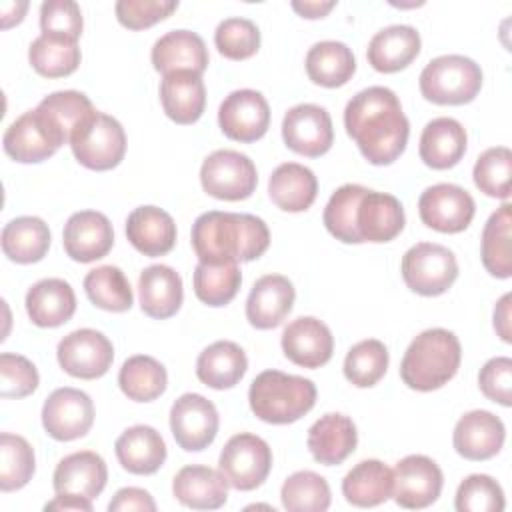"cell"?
Segmentation results:
<instances>
[{
	"instance_id": "33",
	"label": "cell",
	"mask_w": 512,
	"mask_h": 512,
	"mask_svg": "<svg viewBox=\"0 0 512 512\" xmlns=\"http://www.w3.org/2000/svg\"><path fill=\"white\" fill-rule=\"evenodd\" d=\"M26 312L32 324L56 328L66 324L76 312V294L62 278H44L26 292Z\"/></svg>"
},
{
	"instance_id": "12",
	"label": "cell",
	"mask_w": 512,
	"mask_h": 512,
	"mask_svg": "<svg viewBox=\"0 0 512 512\" xmlns=\"http://www.w3.org/2000/svg\"><path fill=\"white\" fill-rule=\"evenodd\" d=\"M392 476V498L398 506L408 510L428 508L438 500L444 486L440 466L424 454H410L396 462Z\"/></svg>"
},
{
	"instance_id": "21",
	"label": "cell",
	"mask_w": 512,
	"mask_h": 512,
	"mask_svg": "<svg viewBox=\"0 0 512 512\" xmlns=\"http://www.w3.org/2000/svg\"><path fill=\"white\" fill-rule=\"evenodd\" d=\"M294 286L282 274L258 278L246 300V318L258 330H270L284 322L294 306Z\"/></svg>"
},
{
	"instance_id": "52",
	"label": "cell",
	"mask_w": 512,
	"mask_h": 512,
	"mask_svg": "<svg viewBox=\"0 0 512 512\" xmlns=\"http://www.w3.org/2000/svg\"><path fill=\"white\" fill-rule=\"evenodd\" d=\"M40 384L36 366L20 354H0V396L2 398H24L30 396Z\"/></svg>"
},
{
	"instance_id": "60",
	"label": "cell",
	"mask_w": 512,
	"mask_h": 512,
	"mask_svg": "<svg viewBox=\"0 0 512 512\" xmlns=\"http://www.w3.org/2000/svg\"><path fill=\"white\" fill-rule=\"evenodd\" d=\"M26 10H28V2H6V4H2V28H10L14 24H20Z\"/></svg>"
},
{
	"instance_id": "50",
	"label": "cell",
	"mask_w": 512,
	"mask_h": 512,
	"mask_svg": "<svg viewBox=\"0 0 512 512\" xmlns=\"http://www.w3.org/2000/svg\"><path fill=\"white\" fill-rule=\"evenodd\" d=\"M214 44L224 58L246 60L260 48V30L252 20L232 16L216 26Z\"/></svg>"
},
{
	"instance_id": "11",
	"label": "cell",
	"mask_w": 512,
	"mask_h": 512,
	"mask_svg": "<svg viewBox=\"0 0 512 512\" xmlns=\"http://www.w3.org/2000/svg\"><path fill=\"white\" fill-rule=\"evenodd\" d=\"M56 358L66 374L82 380H94L110 370L114 346L102 332L80 328L58 342Z\"/></svg>"
},
{
	"instance_id": "35",
	"label": "cell",
	"mask_w": 512,
	"mask_h": 512,
	"mask_svg": "<svg viewBox=\"0 0 512 512\" xmlns=\"http://www.w3.org/2000/svg\"><path fill=\"white\" fill-rule=\"evenodd\" d=\"M392 470L376 460L358 462L342 480V494L348 504L358 508H374L392 498Z\"/></svg>"
},
{
	"instance_id": "56",
	"label": "cell",
	"mask_w": 512,
	"mask_h": 512,
	"mask_svg": "<svg viewBox=\"0 0 512 512\" xmlns=\"http://www.w3.org/2000/svg\"><path fill=\"white\" fill-rule=\"evenodd\" d=\"M110 512H130V510H138V512H154L156 510V502L150 496V492H146L144 488H120L114 498L108 504Z\"/></svg>"
},
{
	"instance_id": "16",
	"label": "cell",
	"mask_w": 512,
	"mask_h": 512,
	"mask_svg": "<svg viewBox=\"0 0 512 512\" xmlns=\"http://www.w3.org/2000/svg\"><path fill=\"white\" fill-rule=\"evenodd\" d=\"M218 124L230 140L244 144L256 142L268 132L270 106L258 90H234L218 108Z\"/></svg>"
},
{
	"instance_id": "54",
	"label": "cell",
	"mask_w": 512,
	"mask_h": 512,
	"mask_svg": "<svg viewBox=\"0 0 512 512\" xmlns=\"http://www.w3.org/2000/svg\"><path fill=\"white\" fill-rule=\"evenodd\" d=\"M82 12L72 0H48L40 6V28L42 34L62 36L76 40L82 34Z\"/></svg>"
},
{
	"instance_id": "6",
	"label": "cell",
	"mask_w": 512,
	"mask_h": 512,
	"mask_svg": "<svg viewBox=\"0 0 512 512\" xmlns=\"http://www.w3.org/2000/svg\"><path fill=\"white\" fill-rule=\"evenodd\" d=\"M68 144L74 158L84 168L96 172L116 168L126 154V134L122 124L98 110L78 124Z\"/></svg>"
},
{
	"instance_id": "46",
	"label": "cell",
	"mask_w": 512,
	"mask_h": 512,
	"mask_svg": "<svg viewBox=\"0 0 512 512\" xmlns=\"http://www.w3.org/2000/svg\"><path fill=\"white\" fill-rule=\"evenodd\" d=\"M280 500L288 512H324L330 508L332 494L324 476L300 470L284 480Z\"/></svg>"
},
{
	"instance_id": "40",
	"label": "cell",
	"mask_w": 512,
	"mask_h": 512,
	"mask_svg": "<svg viewBox=\"0 0 512 512\" xmlns=\"http://www.w3.org/2000/svg\"><path fill=\"white\" fill-rule=\"evenodd\" d=\"M118 386L128 400L152 402L166 392L168 374L156 358L136 354L122 364L118 372Z\"/></svg>"
},
{
	"instance_id": "51",
	"label": "cell",
	"mask_w": 512,
	"mask_h": 512,
	"mask_svg": "<svg viewBox=\"0 0 512 512\" xmlns=\"http://www.w3.org/2000/svg\"><path fill=\"white\" fill-rule=\"evenodd\" d=\"M458 512H502L504 492L502 486L488 474H470L466 476L454 498Z\"/></svg>"
},
{
	"instance_id": "26",
	"label": "cell",
	"mask_w": 512,
	"mask_h": 512,
	"mask_svg": "<svg viewBox=\"0 0 512 512\" xmlns=\"http://www.w3.org/2000/svg\"><path fill=\"white\" fill-rule=\"evenodd\" d=\"M126 238L144 256H164L176 244L174 218L158 206H138L126 218Z\"/></svg>"
},
{
	"instance_id": "25",
	"label": "cell",
	"mask_w": 512,
	"mask_h": 512,
	"mask_svg": "<svg viewBox=\"0 0 512 512\" xmlns=\"http://www.w3.org/2000/svg\"><path fill=\"white\" fill-rule=\"evenodd\" d=\"M404 224V208L396 196L366 190L356 212V226L362 242H390L404 230Z\"/></svg>"
},
{
	"instance_id": "20",
	"label": "cell",
	"mask_w": 512,
	"mask_h": 512,
	"mask_svg": "<svg viewBox=\"0 0 512 512\" xmlns=\"http://www.w3.org/2000/svg\"><path fill=\"white\" fill-rule=\"evenodd\" d=\"M506 438L502 420L488 410L466 412L454 426L452 444L454 450L466 460H488L496 456Z\"/></svg>"
},
{
	"instance_id": "13",
	"label": "cell",
	"mask_w": 512,
	"mask_h": 512,
	"mask_svg": "<svg viewBox=\"0 0 512 512\" xmlns=\"http://www.w3.org/2000/svg\"><path fill=\"white\" fill-rule=\"evenodd\" d=\"M94 424V404L78 388H56L42 406V426L58 442H70L88 434Z\"/></svg>"
},
{
	"instance_id": "30",
	"label": "cell",
	"mask_w": 512,
	"mask_h": 512,
	"mask_svg": "<svg viewBox=\"0 0 512 512\" xmlns=\"http://www.w3.org/2000/svg\"><path fill=\"white\" fill-rule=\"evenodd\" d=\"M160 102L164 114L176 124H194L206 108V88L202 76L188 70L164 74L160 82Z\"/></svg>"
},
{
	"instance_id": "1",
	"label": "cell",
	"mask_w": 512,
	"mask_h": 512,
	"mask_svg": "<svg viewBox=\"0 0 512 512\" xmlns=\"http://www.w3.org/2000/svg\"><path fill=\"white\" fill-rule=\"evenodd\" d=\"M346 134L374 166H388L402 156L410 122L398 96L386 86H370L350 98L344 108Z\"/></svg>"
},
{
	"instance_id": "24",
	"label": "cell",
	"mask_w": 512,
	"mask_h": 512,
	"mask_svg": "<svg viewBox=\"0 0 512 512\" xmlns=\"http://www.w3.org/2000/svg\"><path fill=\"white\" fill-rule=\"evenodd\" d=\"M150 60L156 72L170 74L178 70L202 72L208 68V48L204 40L190 30H170L160 36L150 52Z\"/></svg>"
},
{
	"instance_id": "53",
	"label": "cell",
	"mask_w": 512,
	"mask_h": 512,
	"mask_svg": "<svg viewBox=\"0 0 512 512\" xmlns=\"http://www.w3.org/2000/svg\"><path fill=\"white\" fill-rule=\"evenodd\" d=\"M176 8V0H118L114 12L124 28L144 30L168 18Z\"/></svg>"
},
{
	"instance_id": "28",
	"label": "cell",
	"mask_w": 512,
	"mask_h": 512,
	"mask_svg": "<svg viewBox=\"0 0 512 512\" xmlns=\"http://www.w3.org/2000/svg\"><path fill=\"white\" fill-rule=\"evenodd\" d=\"M140 308L146 316L166 320L174 316L184 300L180 274L166 264H152L138 278Z\"/></svg>"
},
{
	"instance_id": "10",
	"label": "cell",
	"mask_w": 512,
	"mask_h": 512,
	"mask_svg": "<svg viewBox=\"0 0 512 512\" xmlns=\"http://www.w3.org/2000/svg\"><path fill=\"white\" fill-rule=\"evenodd\" d=\"M476 204L468 190L456 184L440 182L428 186L418 198L420 220L442 234H458L466 230L474 218Z\"/></svg>"
},
{
	"instance_id": "44",
	"label": "cell",
	"mask_w": 512,
	"mask_h": 512,
	"mask_svg": "<svg viewBox=\"0 0 512 512\" xmlns=\"http://www.w3.org/2000/svg\"><path fill=\"white\" fill-rule=\"evenodd\" d=\"M194 294L200 302L208 306H226L234 300L242 284V272L238 262L206 264L198 262L194 268Z\"/></svg>"
},
{
	"instance_id": "37",
	"label": "cell",
	"mask_w": 512,
	"mask_h": 512,
	"mask_svg": "<svg viewBox=\"0 0 512 512\" xmlns=\"http://www.w3.org/2000/svg\"><path fill=\"white\" fill-rule=\"evenodd\" d=\"M2 252L16 264L40 262L50 248V228L38 216H18L2 228Z\"/></svg>"
},
{
	"instance_id": "42",
	"label": "cell",
	"mask_w": 512,
	"mask_h": 512,
	"mask_svg": "<svg viewBox=\"0 0 512 512\" xmlns=\"http://www.w3.org/2000/svg\"><path fill=\"white\" fill-rule=\"evenodd\" d=\"M36 110L50 124V128L58 134V138L66 144L70 142L72 132L78 128L82 120H86L96 108L90 98L78 90H60L48 94Z\"/></svg>"
},
{
	"instance_id": "58",
	"label": "cell",
	"mask_w": 512,
	"mask_h": 512,
	"mask_svg": "<svg viewBox=\"0 0 512 512\" xmlns=\"http://www.w3.org/2000/svg\"><path fill=\"white\" fill-rule=\"evenodd\" d=\"M44 510H76V512H92V500L82 498V496H72V494H56L54 500L46 502Z\"/></svg>"
},
{
	"instance_id": "17",
	"label": "cell",
	"mask_w": 512,
	"mask_h": 512,
	"mask_svg": "<svg viewBox=\"0 0 512 512\" xmlns=\"http://www.w3.org/2000/svg\"><path fill=\"white\" fill-rule=\"evenodd\" d=\"M2 144L12 160L20 164H38L54 156L64 142L34 108L18 116L6 128Z\"/></svg>"
},
{
	"instance_id": "48",
	"label": "cell",
	"mask_w": 512,
	"mask_h": 512,
	"mask_svg": "<svg viewBox=\"0 0 512 512\" xmlns=\"http://www.w3.org/2000/svg\"><path fill=\"white\" fill-rule=\"evenodd\" d=\"M388 362L390 356L386 346L376 338H368L348 350L344 358V376L358 388H370L384 378Z\"/></svg>"
},
{
	"instance_id": "41",
	"label": "cell",
	"mask_w": 512,
	"mask_h": 512,
	"mask_svg": "<svg viewBox=\"0 0 512 512\" xmlns=\"http://www.w3.org/2000/svg\"><path fill=\"white\" fill-rule=\"evenodd\" d=\"M80 58L82 54L76 40L52 34H40L28 48L30 66L46 78L70 76L78 68Z\"/></svg>"
},
{
	"instance_id": "2",
	"label": "cell",
	"mask_w": 512,
	"mask_h": 512,
	"mask_svg": "<svg viewBox=\"0 0 512 512\" xmlns=\"http://www.w3.org/2000/svg\"><path fill=\"white\" fill-rule=\"evenodd\" d=\"M190 240L200 262H252L268 250L270 230L254 214L210 210L194 220Z\"/></svg>"
},
{
	"instance_id": "38",
	"label": "cell",
	"mask_w": 512,
	"mask_h": 512,
	"mask_svg": "<svg viewBox=\"0 0 512 512\" xmlns=\"http://www.w3.org/2000/svg\"><path fill=\"white\" fill-rule=\"evenodd\" d=\"M308 78L324 88L344 86L356 72V58L344 42H316L304 60Z\"/></svg>"
},
{
	"instance_id": "47",
	"label": "cell",
	"mask_w": 512,
	"mask_h": 512,
	"mask_svg": "<svg viewBox=\"0 0 512 512\" xmlns=\"http://www.w3.org/2000/svg\"><path fill=\"white\" fill-rule=\"evenodd\" d=\"M36 470L34 448L26 438L10 432L0 434V490L14 492L24 488Z\"/></svg>"
},
{
	"instance_id": "18",
	"label": "cell",
	"mask_w": 512,
	"mask_h": 512,
	"mask_svg": "<svg viewBox=\"0 0 512 512\" xmlns=\"http://www.w3.org/2000/svg\"><path fill=\"white\" fill-rule=\"evenodd\" d=\"M66 256L74 262L88 264L104 258L114 246V230L110 220L96 210L74 212L62 232Z\"/></svg>"
},
{
	"instance_id": "23",
	"label": "cell",
	"mask_w": 512,
	"mask_h": 512,
	"mask_svg": "<svg viewBox=\"0 0 512 512\" xmlns=\"http://www.w3.org/2000/svg\"><path fill=\"white\" fill-rule=\"evenodd\" d=\"M306 444L316 462L338 466L356 450V424L344 414L328 412L310 426Z\"/></svg>"
},
{
	"instance_id": "14",
	"label": "cell",
	"mask_w": 512,
	"mask_h": 512,
	"mask_svg": "<svg viewBox=\"0 0 512 512\" xmlns=\"http://www.w3.org/2000/svg\"><path fill=\"white\" fill-rule=\"evenodd\" d=\"M218 410L202 394H182L170 408V430L176 444L186 452L208 448L218 434Z\"/></svg>"
},
{
	"instance_id": "43",
	"label": "cell",
	"mask_w": 512,
	"mask_h": 512,
	"mask_svg": "<svg viewBox=\"0 0 512 512\" xmlns=\"http://www.w3.org/2000/svg\"><path fill=\"white\" fill-rule=\"evenodd\" d=\"M88 300L106 312H126L132 308L134 294L126 274L112 264L98 266L84 276Z\"/></svg>"
},
{
	"instance_id": "9",
	"label": "cell",
	"mask_w": 512,
	"mask_h": 512,
	"mask_svg": "<svg viewBox=\"0 0 512 512\" xmlns=\"http://www.w3.org/2000/svg\"><path fill=\"white\" fill-rule=\"evenodd\" d=\"M200 184L212 198L238 202L254 194L258 186V172L246 154L226 148L214 150L202 162Z\"/></svg>"
},
{
	"instance_id": "45",
	"label": "cell",
	"mask_w": 512,
	"mask_h": 512,
	"mask_svg": "<svg viewBox=\"0 0 512 512\" xmlns=\"http://www.w3.org/2000/svg\"><path fill=\"white\" fill-rule=\"evenodd\" d=\"M368 188L360 184H344L340 186L328 200L322 220L326 230L344 244H362L356 226V212L362 196Z\"/></svg>"
},
{
	"instance_id": "4",
	"label": "cell",
	"mask_w": 512,
	"mask_h": 512,
	"mask_svg": "<svg viewBox=\"0 0 512 512\" xmlns=\"http://www.w3.org/2000/svg\"><path fill=\"white\" fill-rule=\"evenodd\" d=\"M248 402L262 422L292 424L314 408L316 386L304 376L264 370L252 380Z\"/></svg>"
},
{
	"instance_id": "27",
	"label": "cell",
	"mask_w": 512,
	"mask_h": 512,
	"mask_svg": "<svg viewBox=\"0 0 512 512\" xmlns=\"http://www.w3.org/2000/svg\"><path fill=\"white\" fill-rule=\"evenodd\" d=\"M174 498L194 510H216L228 500V482L220 470L190 464L176 472L172 480Z\"/></svg>"
},
{
	"instance_id": "31",
	"label": "cell",
	"mask_w": 512,
	"mask_h": 512,
	"mask_svg": "<svg viewBox=\"0 0 512 512\" xmlns=\"http://www.w3.org/2000/svg\"><path fill=\"white\" fill-rule=\"evenodd\" d=\"M468 136L464 126L448 116L430 120L420 136V160L434 170H448L456 166L466 154Z\"/></svg>"
},
{
	"instance_id": "22",
	"label": "cell",
	"mask_w": 512,
	"mask_h": 512,
	"mask_svg": "<svg viewBox=\"0 0 512 512\" xmlns=\"http://www.w3.org/2000/svg\"><path fill=\"white\" fill-rule=\"evenodd\" d=\"M108 480V468L100 454L80 450L64 456L52 476L56 494H72L94 500L100 496Z\"/></svg>"
},
{
	"instance_id": "15",
	"label": "cell",
	"mask_w": 512,
	"mask_h": 512,
	"mask_svg": "<svg viewBox=\"0 0 512 512\" xmlns=\"http://www.w3.org/2000/svg\"><path fill=\"white\" fill-rule=\"evenodd\" d=\"M282 138L292 152L318 158L332 148V118L328 110L318 104H296L284 114Z\"/></svg>"
},
{
	"instance_id": "36",
	"label": "cell",
	"mask_w": 512,
	"mask_h": 512,
	"mask_svg": "<svg viewBox=\"0 0 512 512\" xmlns=\"http://www.w3.org/2000/svg\"><path fill=\"white\" fill-rule=\"evenodd\" d=\"M270 200L284 212L308 210L318 194L314 172L298 162L280 164L268 180Z\"/></svg>"
},
{
	"instance_id": "29",
	"label": "cell",
	"mask_w": 512,
	"mask_h": 512,
	"mask_svg": "<svg viewBox=\"0 0 512 512\" xmlns=\"http://www.w3.org/2000/svg\"><path fill=\"white\" fill-rule=\"evenodd\" d=\"M120 466L138 476H148L160 470L166 460V444L160 432L146 424L126 428L114 444Z\"/></svg>"
},
{
	"instance_id": "5",
	"label": "cell",
	"mask_w": 512,
	"mask_h": 512,
	"mask_svg": "<svg viewBox=\"0 0 512 512\" xmlns=\"http://www.w3.org/2000/svg\"><path fill=\"white\" fill-rule=\"evenodd\" d=\"M418 84L428 102L440 106H460L478 96L482 88V70L472 58L446 54L430 60L424 66Z\"/></svg>"
},
{
	"instance_id": "8",
	"label": "cell",
	"mask_w": 512,
	"mask_h": 512,
	"mask_svg": "<svg viewBox=\"0 0 512 512\" xmlns=\"http://www.w3.org/2000/svg\"><path fill=\"white\" fill-rule=\"evenodd\" d=\"M218 468L234 490L250 492L264 484L272 468V450L256 434H234L222 448Z\"/></svg>"
},
{
	"instance_id": "57",
	"label": "cell",
	"mask_w": 512,
	"mask_h": 512,
	"mask_svg": "<svg viewBox=\"0 0 512 512\" xmlns=\"http://www.w3.org/2000/svg\"><path fill=\"white\" fill-rule=\"evenodd\" d=\"M510 294H504L496 308H494V330L504 342H512V330H510Z\"/></svg>"
},
{
	"instance_id": "59",
	"label": "cell",
	"mask_w": 512,
	"mask_h": 512,
	"mask_svg": "<svg viewBox=\"0 0 512 512\" xmlns=\"http://www.w3.org/2000/svg\"><path fill=\"white\" fill-rule=\"evenodd\" d=\"M334 6H336V2H312V0L292 2V10L298 12L302 18H308V20L324 18Z\"/></svg>"
},
{
	"instance_id": "39",
	"label": "cell",
	"mask_w": 512,
	"mask_h": 512,
	"mask_svg": "<svg viewBox=\"0 0 512 512\" xmlns=\"http://www.w3.org/2000/svg\"><path fill=\"white\" fill-rule=\"evenodd\" d=\"M512 206L504 202L496 212L490 214L482 230V264L496 278L512 276Z\"/></svg>"
},
{
	"instance_id": "7",
	"label": "cell",
	"mask_w": 512,
	"mask_h": 512,
	"mask_svg": "<svg viewBox=\"0 0 512 512\" xmlns=\"http://www.w3.org/2000/svg\"><path fill=\"white\" fill-rule=\"evenodd\" d=\"M402 278L420 296H440L458 278V262L452 250L434 242H418L402 256Z\"/></svg>"
},
{
	"instance_id": "3",
	"label": "cell",
	"mask_w": 512,
	"mask_h": 512,
	"mask_svg": "<svg viewBox=\"0 0 512 512\" xmlns=\"http://www.w3.org/2000/svg\"><path fill=\"white\" fill-rule=\"evenodd\" d=\"M460 362L462 346L458 336L446 328H428L406 348L400 378L412 390L432 392L456 376Z\"/></svg>"
},
{
	"instance_id": "34",
	"label": "cell",
	"mask_w": 512,
	"mask_h": 512,
	"mask_svg": "<svg viewBox=\"0 0 512 512\" xmlns=\"http://www.w3.org/2000/svg\"><path fill=\"white\" fill-rule=\"evenodd\" d=\"M248 370L244 350L230 340H218L206 346L196 360V376L214 390L234 388Z\"/></svg>"
},
{
	"instance_id": "55",
	"label": "cell",
	"mask_w": 512,
	"mask_h": 512,
	"mask_svg": "<svg viewBox=\"0 0 512 512\" xmlns=\"http://www.w3.org/2000/svg\"><path fill=\"white\" fill-rule=\"evenodd\" d=\"M478 386L488 400L508 408L512 404V360L508 356L490 358L480 368Z\"/></svg>"
},
{
	"instance_id": "19",
	"label": "cell",
	"mask_w": 512,
	"mask_h": 512,
	"mask_svg": "<svg viewBox=\"0 0 512 512\" xmlns=\"http://www.w3.org/2000/svg\"><path fill=\"white\" fill-rule=\"evenodd\" d=\"M282 352L292 364L314 370L332 358L334 336L322 320L300 316L284 328Z\"/></svg>"
},
{
	"instance_id": "32",
	"label": "cell",
	"mask_w": 512,
	"mask_h": 512,
	"mask_svg": "<svg viewBox=\"0 0 512 512\" xmlns=\"http://www.w3.org/2000/svg\"><path fill=\"white\" fill-rule=\"evenodd\" d=\"M420 34L406 24H394L376 32L368 44V64L384 74L400 72L420 54Z\"/></svg>"
},
{
	"instance_id": "49",
	"label": "cell",
	"mask_w": 512,
	"mask_h": 512,
	"mask_svg": "<svg viewBox=\"0 0 512 512\" xmlns=\"http://www.w3.org/2000/svg\"><path fill=\"white\" fill-rule=\"evenodd\" d=\"M510 176H512V152L506 146H494L484 150L474 164L472 178L480 192L490 198H510Z\"/></svg>"
}]
</instances>
